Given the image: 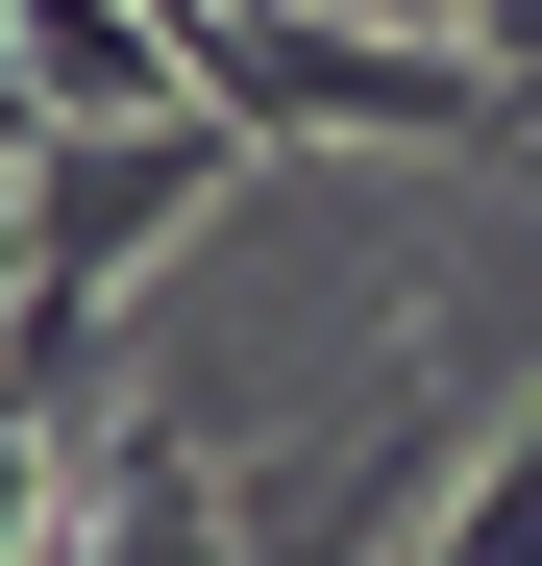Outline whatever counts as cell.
Returning a JSON list of instances; mask_svg holds the SVG:
<instances>
[{
  "mask_svg": "<svg viewBox=\"0 0 542 566\" xmlns=\"http://www.w3.org/2000/svg\"><path fill=\"white\" fill-rule=\"evenodd\" d=\"M222 198H247V124H222V99H173V124H25V198H0V395L74 419L124 271L198 247Z\"/></svg>",
  "mask_w": 542,
  "mask_h": 566,
  "instance_id": "obj_1",
  "label": "cell"
},
{
  "mask_svg": "<svg viewBox=\"0 0 542 566\" xmlns=\"http://www.w3.org/2000/svg\"><path fill=\"white\" fill-rule=\"evenodd\" d=\"M198 99L247 148H345V124H395V148H518V99L444 25H345V0H198Z\"/></svg>",
  "mask_w": 542,
  "mask_h": 566,
  "instance_id": "obj_2",
  "label": "cell"
},
{
  "mask_svg": "<svg viewBox=\"0 0 542 566\" xmlns=\"http://www.w3.org/2000/svg\"><path fill=\"white\" fill-rule=\"evenodd\" d=\"M74 566H247V443L124 419L100 468H74Z\"/></svg>",
  "mask_w": 542,
  "mask_h": 566,
  "instance_id": "obj_3",
  "label": "cell"
},
{
  "mask_svg": "<svg viewBox=\"0 0 542 566\" xmlns=\"http://www.w3.org/2000/svg\"><path fill=\"white\" fill-rule=\"evenodd\" d=\"M419 566H542V419L469 468V493H444V542H419Z\"/></svg>",
  "mask_w": 542,
  "mask_h": 566,
  "instance_id": "obj_4",
  "label": "cell"
},
{
  "mask_svg": "<svg viewBox=\"0 0 542 566\" xmlns=\"http://www.w3.org/2000/svg\"><path fill=\"white\" fill-rule=\"evenodd\" d=\"M50 542H74V419L0 395V566H50Z\"/></svg>",
  "mask_w": 542,
  "mask_h": 566,
  "instance_id": "obj_5",
  "label": "cell"
},
{
  "mask_svg": "<svg viewBox=\"0 0 542 566\" xmlns=\"http://www.w3.org/2000/svg\"><path fill=\"white\" fill-rule=\"evenodd\" d=\"M444 50H469L493 99H518V148H542V0H444Z\"/></svg>",
  "mask_w": 542,
  "mask_h": 566,
  "instance_id": "obj_6",
  "label": "cell"
}]
</instances>
